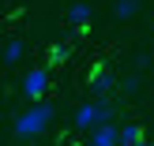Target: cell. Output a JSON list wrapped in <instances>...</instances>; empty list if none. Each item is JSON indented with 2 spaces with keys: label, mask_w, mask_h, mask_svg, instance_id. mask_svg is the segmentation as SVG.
I'll list each match as a JSON object with an SVG mask.
<instances>
[{
  "label": "cell",
  "mask_w": 154,
  "mask_h": 146,
  "mask_svg": "<svg viewBox=\"0 0 154 146\" xmlns=\"http://www.w3.org/2000/svg\"><path fill=\"white\" fill-rule=\"evenodd\" d=\"M57 120V109H53V101H45V97H38L34 105H30L26 112H19L15 116V135L19 139H38V135L49 131V124Z\"/></svg>",
  "instance_id": "cell-1"
},
{
  "label": "cell",
  "mask_w": 154,
  "mask_h": 146,
  "mask_svg": "<svg viewBox=\"0 0 154 146\" xmlns=\"http://www.w3.org/2000/svg\"><path fill=\"white\" fill-rule=\"evenodd\" d=\"M113 116H117V109L98 97V101H87V105L75 109V127H79V131H90V127H98V124H109Z\"/></svg>",
  "instance_id": "cell-2"
},
{
  "label": "cell",
  "mask_w": 154,
  "mask_h": 146,
  "mask_svg": "<svg viewBox=\"0 0 154 146\" xmlns=\"http://www.w3.org/2000/svg\"><path fill=\"white\" fill-rule=\"evenodd\" d=\"M45 90H49V67H30L23 79V94L30 101H38V97H45Z\"/></svg>",
  "instance_id": "cell-3"
},
{
  "label": "cell",
  "mask_w": 154,
  "mask_h": 146,
  "mask_svg": "<svg viewBox=\"0 0 154 146\" xmlns=\"http://www.w3.org/2000/svg\"><path fill=\"white\" fill-rule=\"evenodd\" d=\"M90 146H120V139H117V127L113 124H98V127H90Z\"/></svg>",
  "instance_id": "cell-4"
},
{
  "label": "cell",
  "mask_w": 154,
  "mask_h": 146,
  "mask_svg": "<svg viewBox=\"0 0 154 146\" xmlns=\"http://www.w3.org/2000/svg\"><path fill=\"white\" fill-rule=\"evenodd\" d=\"M113 86H117V79H113V75H109V71H98V75H94V79H90V90H94V94H98V97H105V94H109V90H113Z\"/></svg>",
  "instance_id": "cell-5"
},
{
  "label": "cell",
  "mask_w": 154,
  "mask_h": 146,
  "mask_svg": "<svg viewBox=\"0 0 154 146\" xmlns=\"http://www.w3.org/2000/svg\"><path fill=\"white\" fill-rule=\"evenodd\" d=\"M117 139H120V146H132V142L143 139V127L139 124H124V127H117Z\"/></svg>",
  "instance_id": "cell-6"
},
{
  "label": "cell",
  "mask_w": 154,
  "mask_h": 146,
  "mask_svg": "<svg viewBox=\"0 0 154 146\" xmlns=\"http://www.w3.org/2000/svg\"><path fill=\"white\" fill-rule=\"evenodd\" d=\"M23 56H26V45H23L19 37H15V41H8V45H4V60H8V64H19Z\"/></svg>",
  "instance_id": "cell-7"
},
{
  "label": "cell",
  "mask_w": 154,
  "mask_h": 146,
  "mask_svg": "<svg viewBox=\"0 0 154 146\" xmlns=\"http://www.w3.org/2000/svg\"><path fill=\"white\" fill-rule=\"evenodd\" d=\"M68 19H72L75 26H87L90 22V4H72L68 7Z\"/></svg>",
  "instance_id": "cell-8"
},
{
  "label": "cell",
  "mask_w": 154,
  "mask_h": 146,
  "mask_svg": "<svg viewBox=\"0 0 154 146\" xmlns=\"http://www.w3.org/2000/svg\"><path fill=\"white\" fill-rule=\"evenodd\" d=\"M113 11H117V19H132V15L139 11V0H117Z\"/></svg>",
  "instance_id": "cell-9"
},
{
  "label": "cell",
  "mask_w": 154,
  "mask_h": 146,
  "mask_svg": "<svg viewBox=\"0 0 154 146\" xmlns=\"http://www.w3.org/2000/svg\"><path fill=\"white\" fill-rule=\"evenodd\" d=\"M120 90H128V94H135V90H139V75H128V79L120 82Z\"/></svg>",
  "instance_id": "cell-10"
},
{
  "label": "cell",
  "mask_w": 154,
  "mask_h": 146,
  "mask_svg": "<svg viewBox=\"0 0 154 146\" xmlns=\"http://www.w3.org/2000/svg\"><path fill=\"white\" fill-rule=\"evenodd\" d=\"M135 67H139V71H147V67H150V56H147V52H139V56H135Z\"/></svg>",
  "instance_id": "cell-11"
},
{
  "label": "cell",
  "mask_w": 154,
  "mask_h": 146,
  "mask_svg": "<svg viewBox=\"0 0 154 146\" xmlns=\"http://www.w3.org/2000/svg\"><path fill=\"white\" fill-rule=\"evenodd\" d=\"M132 146H147V139H139V142H132Z\"/></svg>",
  "instance_id": "cell-12"
},
{
  "label": "cell",
  "mask_w": 154,
  "mask_h": 146,
  "mask_svg": "<svg viewBox=\"0 0 154 146\" xmlns=\"http://www.w3.org/2000/svg\"><path fill=\"white\" fill-rule=\"evenodd\" d=\"M147 146H154V142H147Z\"/></svg>",
  "instance_id": "cell-13"
}]
</instances>
